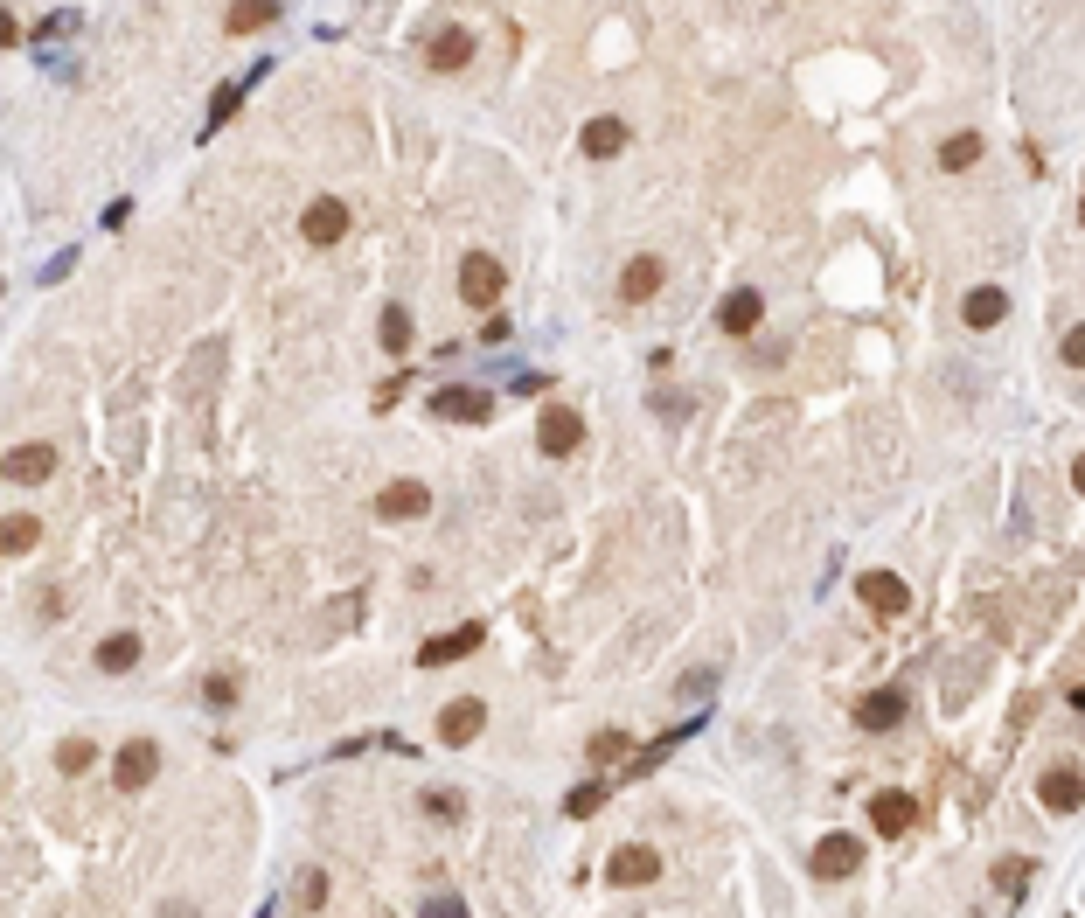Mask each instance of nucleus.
Listing matches in <instances>:
<instances>
[{
	"instance_id": "nucleus-1",
	"label": "nucleus",
	"mask_w": 1085,
	"mask_h": 918,
	"mask_svg": "<svg viewBox=\"0 0 1085 918\" xmlns=\"http://www.w3.org/2000/svg\"><path fill=\"white\" fill-rule=\"evenodd\" d=\"M300 237H307L313 251L341 244V237H348V202H341V195H313L307 209H300Z\"/></svg>"
},
{
	"instance_id": "nucleus-2",
	"label": "nucleus",
	"mask_w": 1085,
	"mask_h": 918,
	"mask_svg": "<svg viewBox=\"0 0 1085 918\" xmlns=\"http://www.w3.org/2000/svg\"><path fill=\"white\" fill-rule=\"evenodd\" d=\"M501 286H508V265H501V258H487V251L460 258V300L466 306H494Z\"/></svg>"
},
{
	"instance_id": "nucleus-3",
	"label": "nucleus",
	"mask_w": 1085,
	"mask_h": 918,
	"mask_svg": "<svg viewBox=\"0 0 1085 918\" xmlns=\"http://www.w3.org/2000/svg\"><path fill=\"white\" fill-rule=\"evenodd\" d=\"M856 599L877 612V619H905V612H912V585L891 578V571H863V578H856Z\"/></svg>"
},
{
	"instance_id": "nucleus-4",
	"label": "nucleus",
	"mask_w": 1085,
	"mask_h": 918,
	"mask_svg": "<svg viewBox=\"0 0 1085 918\" xmlns=\"http://www.w3.org/2000/svg\"><path fill=\"white\" fill-rule=\"evenodd\" d=\"M863 870V842L856 835H821L814 842V877L821 884H842V877H856Z\"/></svg>"
},
{
	"instance_id": "nucleus-5",
	"label": "nucleus",
	"mask_w": 1085,
	"mask_h": 918,
	"mask_svg": "<svg viewBox=\"0 0 1085 918\" xmlns=\"http://www.w3.org/2000/svg\"><path fill=\"white\" fill-rule=\"evenodd\" d=\"M905 689H870L863 703H856V731H870V738H884V731H898L905 724Z\"/></svg>"
},
{
	"instance_id": "nucleus-6",
	"label": "nucleus",
	"mask_w": 1085,
	"mask_h": 918,
	"mask_svg": "<svg viewBox=\"0 0 1085 918\" xmlns=\"http://www.w3.org/2000/svg\"><path fill=\"white\" fill-rule=\"evenodd\" d=\"M154 772H160V745H154V738H133V745H119V759H112V779H119V793H140Z\"/></svg>"
},
{
	"instance_id": "nucleus-7",
	"label": "nucleus",
	"mask_w": 1085,
	"mask_h": 918,
	"mask_svg": "<svg viewBox=\"0 0 1085 918\" xmlns=\"http://www.w3.org/2000/svg\"><path fill=\"white\" fill-rule=\"evenodd\" d=\"M480 640H487V626H473V619H466V626H453V633H432V640L418 647V668H446V661H466Z\"/></svg>"
},
{
	"instance_id": "nucleus-8",
	"label": "nucleus",
	"mask_w": 1085,
	"mask_h": 918,
	"mask_svg": "<svg viewBox=\"0 0 1085 918\" xmlns=\"http://www.w3.org/2000/svg\"><path fill=\"white\" fill-rule=\"evenodd\" d=\"M578 439H585V425H578V411H564V404H550L543 418H536V446L550 459H564V453H578Z\"/></svg>"
},
{
	"instance_id": "nucleus-9",
	"label": "nucleus",
	"mask_w": 1085,
	"mask_h": 918,
	"mask_svg": "<svg viewBox=\"0 0 1085 918\" xmlns=\"http://www.w3.org/2000/svg\"><path fill=\"white\" fill-rule=\"evenodd\" d=\"M425 63H432V70H466V63H473V35H466L460 21L432 28V35H425Z\"/></svg>"
},
{
	"instance_id": "nucleus-10",
	"label": "nucleus",
	"mask_w": 1085,
	"mask_h": 918,
	"mask_svg": "<svg viewBox=\"0 0 1085 918\" xmlns=\"http://www.w3.org/2000/svg\"><path fill=\"white\" fill-rule=\"evenodd\" d=\"M0 473H7L14 487H42V480L56 473V446H42V439H35V446H14V453L0 459Z\"/></svg>"
},
{
	"instance_id": "nucleus-11",
	"label": "nucleus",
	"mask_w": 1085,
	"mask_h": 918,
	"mask_svg": "<svg viewBox=\"0 0 1085 918\" xmlns=\"http://www.w3.org/2000/svg\"><path fill=\"white\" fill-rule=\"evenodd\" d=\"M1037 800H1044L1051 814H1079V800H1085V779H1079V765H1051V772L1037 779Z\"/></svg>"
},
{
	"instance_id": "nucleus-12",
	"label": "nucleus",
	"mask_w": 1085,
	"mask_h": 918,
	"mask_svg": "<svg viewBox=\"0 0 1085 918\" xmlns=\"http://www.w3.org/2000/svg\"><path fill=\"white\" fill-rule=\"evenodd\" d=\"M606 877H613V884H626V891H640V884H654V877H661V856H654L647 842H626L620 856L606 863Z\"/></svg>"
},
{
	"instance_id": "nucleus-13",
	"label": "nucleus",
	"mask_w": 1085,
	"mask_h": 918,
	"mask_svg": "<svg viewBox=\"0 0 1085 918\" xmlns=\"http://www.w3.org/2000/svg\"><path fill=\"white\" fill-rule=\"evenodd\" d=\"M432 411H439V418H460V425H480V418L494 411V397L473 390V383H446V390L432 397Z\"/></svg>"
},
{
	"instance_id": "nucleus-14",
	"label": "nucleus",
	"mask_w": 1085,
	"mask_h": 918,
	"mask_svg": "<svg viewBox=\"0 0 1085 918\" xmlns=\"http://www.w3.org/2000/svg\"><path fill=\"white\" fill-rule=\"evenodd\" d=\"M425 508H432V487H418V480H397V487L376 494V515L383 522H418Z\"/></svg>"
},
{
	"instance_id": "nucleus-15",
	"label": "nucleus",
	"mask_w": 1085,
	"mask_h": 918,
	"mask_svg": "<svg viewBox=\"0 0 1085 918\" xmlns=\"http://www.w3.org/2000/svg\"><path fill=\"white\" fill-rule=\"evenodd\" d=\"M480 724H487V703H480V696H460V703L439 710V738H446V745H473Z\"/></svg>"
},
{
	"instance_id": "nucleus-16",
	"label": "nucleus",
	"mask_w": 1085,
	"mask_h": 918,
	"mask_svg": "<svg viewBox=\"0 0 1085 918\" xmlns=\"http://www.w3.org/2000/svg\"><path fill=\"white\" fill-rule=\"evenodd\" d=\"M759 320H766V300H759L752 286H738V293H724V306H717V327H724L731 341H738V334H752Z\"/></svg>"
},
{
	"instance_id": "nucleus-17",
	"label": "nucleus",
	"mask_w": 1085,
	"mask_h": 918,
	"mask_svg": "<svg viewBox=\"0 0 1085 918\" xmlns=\"http://www.w3.org/2000/svg\"><path fill=\"white\" fill-rule=\"evenodd\" d=\"M578 153H592V160H613V153H626V119H613V112L585 119V133H578Z\"/></svg>"
},
{
	"instance_id": "nucleus-18",
	"label": "nucleus",
	"mask_w": 1085,
	"mask_h": 918,
	"mask_svg": "<svg viewBox=\"0 0 1085 918\" xmlns=\"http://www.w3.org/2000/svg\"><path fill=\"white\" fill-rule=\"evenodd\" d=\"M870 821H877V835H905V828L919 821V800L891 786V793H877V800H870Z\"/></svg>"
},
{
	"instance_id": "nucleus-19",
	"label": "nucleus",
	"mask_w": 1085,
	"mask_h": 918,
	"mask_svg": "<svg viewBox=\"0 0 1085 918\" xmlns=\"http://www.w3.org/2000/svg\"><path fill=\"white\" fill-rule=\"evenodd\" d=\"M661 279H668V265H661V258H633V265L620 272V300H626V306L654 300V293H661Z\"/></svg>"
},
{
	"instance_id": "nucleus-20",
	"label": "nucleus",
	"mask_w": 1085,
	"mask_h": 918,
	"mask_svg": "<svg viewBox=\"0 0 1085 918\" xmlns=\"http://www.w3.org/2000/svg\"><path fill=\"white\" fill-rule=\"evenodd\" d=\"M1002 313H1009V293H1002V286H974V293L960 300V320H967V327H981V334H988Z\"/></svg>"
},
{
	"instance_id": "nucleus-21",
	"label": "nucleus",
	"mask_w": 1085,
	"mask_h": 918,
	"mask_svg": "<svg viewBox=\"0 0 1085 918\" xmlns=\"http://www.w3.org/2000/svg\"><path fill=\"white\" fill-rule=\"evenodd\" d=\"M279 14H286L279 0H244V7H230V14H223V28H230V35H258V28H272Z\"/></svg>"
},
{
	"instance_id": "nucleus-22",
	"label": "nucleus",
	"mask_w": 1085,
	"mask_h": 918,
	"mask_svg": "<svg viewBox=\"0 0 1085 918\" xmlns=\"http://www.w3.org/2000/svg\"><path fill=\"white\" fill-rule=\"evenodd\" d=\"M689 731H696V724H682V731H661V738H654V745H647V752H640V759L626 765V779H647V772H654V765H661V759H675V752H682V738H689Z\"/></svg>"
},
{
	"instance_id": "nucleus-23",
	"label": "nucleus",
	"mask_w": 1085,
	"mask_h": 918,
	"mask_svg": "<svg viewBox=\"0 0 1085 918\" xmlns=\"http://www.w3.org/2000/svg\"><path fill=\"white\" fill-rule=\"evenodd\" d=\"M42 543V522L35 515H7L0 522V557H21V550H35Z\"/></svg>"
},
{
	"instance_id": "nucleus-24",
	"label": "nucleus",
	"mask_w": 1085,
	"mask_h": 918,
	"mask_svg": "<svg viewBox=\"0 0 1085 918\" xmlns=\"http://www.w3.org/2000/svg\"><path fill=\"white\" fill-rule=\"evenodd\" d=\"M133 661H140V640H133V633H112V640H98V668H105V675H126Z\"/></svg>"
},
{
	"instance_id": "nucleus-25",
	"label": "nucleus",
	"mask_w": 1085,
	"mask_h": 918,
	"mask_svg": "<svg viewBox=\"0 0 1085 918\" xmlns=\"http://www.w3.org/2000/svg\"><path fill=\"white\" fill-rule=\"evenodd\" d=\"M376 341H383L390 355H404V348H411V313H404V306H383V320H376Z\"/></svg>"
},
{
	"instance_id": "nucleus-26",
	"label": "nucleus",
	"mask_w": 1085,
	"mask_h": 918,
	"mask_svg": "<svg viewBox=\"0 0 1085 918\" xmlns=\"http://www.w3.org/2000/svg\"><path fill=\"white\" fill-rule=\"evenodd\" d=\"M974 160H981V140H974V133L939 140V167H946V174H960V167H974Z\"/></svg>"
},
{
	"instance_id": "nucleus-27",
	"label": "nucleus",
	"mask_w": 1085,
	"mask_h": 918,
	"mask_svg": "<svg viewBox=\"0 0 1085 918\" xmlns=\"http://www.w3.org/2000/svg\"><path fill=\"white\" fill-rule=\"evenodd\" d=\"M599 807H606V779H585V786L564 793V814H571V821H585V814H599Z\"/></svg>"
},
{
	"instance_id": "nucleus-28",
	"label": "nucleus",
	"mask_w": 1085,
	"mask_h": 918,
	"mask_svg": "<svg viewBox=\"0 0 1085 918\" xmlns=\"http://www.w3.org/2000/svg\"><path fill=\"white\" fill-rule=\"evenodd\" d=\"M995 891H1002V898H1023V891H1030V863H1023V856H1002V863H995Z\"/></svg>"
},
{
	"instance_id": "nucleus-29",
	"label": "nucleus",
	"mask_w": 1085,
	"mask_h": 918,
	"mask_svg": "<svg viewBox=\"0 0 1085 918\" xmlns=\"http://www.w3.org/2000/svg\"><path fill=\"white\" fill-rule=\"evenodd\" d=\"M237 105H244V84H223V91H216V98H209V126H202V133H223V126H230V112H237Z\"/></svg>"
},
{
	"instance_id": "nucleus-30",
	"label": "nucleus",
	"mask_w": 1085,
	"mask_h": 918,
	"mask_svg": "<svg viewBox=\"0 0 1085 918\" xmlns=\"http://www.w3.org/2000/svg\"><path fill=\"white\" fill-rule=\"evenodd\" d=\"M91 759H98V745L91 738H63V752H56V765L77 779V772H91Z\"/></svg>"
},
{
	"instance_id": "nucleus-31",
	"label": "nucleus",
	"mask_w": 1085,
	"mask_h": 918,
	"mask_svg": "<svg viewBox=\"0 0 1085 918\" xmlns=\"http://www.w3.org/2000/svg\"><path fill=\"white\" fill-rule=\"evenodd\" d=\"M585 752H592V765H613V759H626V731H599V738H592Z\"/></svg>"
},
{
	"instance_id": "nucleus-32",
	"label": "nucleus",
	"mask_w": 1085,
	"mask_h": 918,
	"mask_svg": "<svg viewBox=\"0 0 1085 918\" xmlns=\"http://www.w3.org/2000/svg\"><path fill=\"white\" fill-rule=\"evenodd\" d=\"M425 814H439V821H460L466 800H460V793H446V786H432V793H425Z\"/></svg>"
},
{
	"instance_id": "nucleus-33",
	"label": "nucleus",
	"mask_w": 1085,
	"mask_h": 918,
	"mask_svg": "<svg viewBox=\"0 0 1085 918\" xmlns=\"http://www.w3.org/2000/svg\"><path fill=\"white\" fill-rule=\"evenodd\" d=\"M320 905H327V877L307 870V884H300V912H320Z\"/></svg>"
},
{
	"instance_id": "nucleus-34",
	"label": "nucleus",
	"mask_w": 1085,
	"mask_h": 918,
	"mask_svg": "<svg viewBox=\"0 0 1085 918\" xmlns=\"http://www.w3.org/2000/svg\"><path fill=\"white\" fill-rule=\"evenodd\" d=\"M202 696H209L216 710H230V703H237V682H230V675H209V682H202Z\"/></svg>"
},
{
	"instance_id": "nucleus-35",
	"label": "nucleus",
	"mask_w": 1085,
	"mask_h": 918,
	"mask_svg": "<svg viewBox=\"0 0 1085 918\" xmlns=\"http://www.w3.org/2000/svg\"><path fill=\"white\" fill-rule=\"evenodd\" d=\"M418 918H466V905L460 898H446V891H439V898H425V912Z\"/></svg>"
},
{
	"instance_id": "nucleus-36",
	"label": "nucleus",
	"mask_w": 1085,
	"mask_h": 918,
	"mask_svg": "<svg viewBox=\"0 0 1085 918\" xmlns=\"http://www.w3.org/2000/svg\"><path fill=\"white\" fill-rule=\"evenodd\" d=\"M515 390H522V397H543V390H550V369H529V376H515Z\"/></svg>"
},
{
	"instance_id": "nucleus-37",
	"label": "nucleus",
	"mask_w": 1085,
	"mask_h": 918,
	"mask_svg": "<svg viewBox=\"0 0 1085 918\" xmlns=\"http://www.w3.org/2000/svg\"><path fill=\"white\" fill-rule=\"evenodd\" d=\"M1065 362H1072V369H1085V327H1072V334H1065Z\"/></svg>"
},
{
	"instance_id": "nucleus-38",
	"label": "nucleus",
	"mask_w": 1085,
	"mask_h": 918,
	"mask_svg": "<svg viewBox=\"0 0 1085 918\" xmlns=\"http://www.w3.org/2000/svg\"><path fill=\"white\" fill-rule=\"evenodd\" d=\"M404 383H411V376H390V383H383V390H376V411H390V404H397V397H404Z\"/></svg>"
},
{
	"instance_id": "nucleus-39",
	"label": "nucleus",
	"mask_w": 1085,
	"mask_h": 918,
	"mask_svg": "<svg viewBox=\"0 0 1085 918\" xmlns=\"http://www.w3.org/2000/svg\"><path fill=\"white\" fill-rule=\"evenodd\" d=\"M7 42H21V21H14V14L0 7V49H7Z\"/></svg>"
}]
</instances>
